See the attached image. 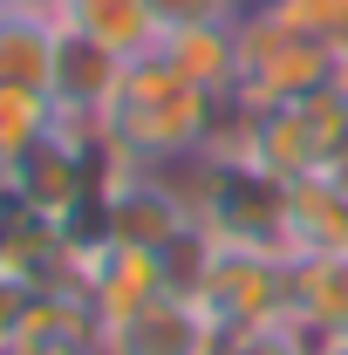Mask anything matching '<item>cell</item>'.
Wrapping results in <instances>:
<instances>
[{"mask_svg":"<svg viewBox=\"0 0 348 355\" xmlns=\"http://www.w3.org/2000/svg\"><path fill=\"white\" fill-rule=\"evenodd\" d=\"M212 116H218V96L184 83L150 48V55H130V69L116 83V103L103 110V150H116L137 171H177V164H191L205 150Z\"/></svg>","mask_w":348,"mask_h":355,"instance_id":"6da1fadb","label":"cell"},{"mask_svg":"<svg viewBox=\"0 0 348 355\" xmlns=\"http://www.w3.org/2000/svg\"><path fill=\"white\" fill-rule=\"evenodd\" d=\"M232 35H239V103H253V110H273V103H294V96H314V89H328V69H335V48L301 35L294 21H280L266 0H253L239 21H232Z\"/></svg>","mask_w":348,"mask_h":355,"instance_id":"7a4b0ae2","label":"cell"},{"mask_svg":"<svg viewBox=\"0 0 348 355\" xmlns=\"http://www.w3.org/2000/svg\"><path fill=\"white\" fill-rule=\"evenodd\" d=\"M253 164H266L273 178H314L348 164V96L314 89L294 103L260 110V137H253Z\"/></svg>","mask_w":348,"mask_h":355,"instance_id":"3957f363","label":"cell"},{"mask_svg":"<svg viewBox=\"0 0 348 355\" xmlns=\"http://www.w3.org/2000/svg\"><path fill=\"white\" fill-rule=\"evenodd\" d=\"M191 301L212 314L218 335L287 328V260H273V253H239V246H212V260L198 273Z\"/></svg>","mask_w":348,"mask_h":355,"instance_id":"277c9868","label":"cell"},{"mask_svg":"<svg viewBox=\"0 0 348 355\" xmlns=\"http://www.w3.org/2000/svg\"><path fill=\"white\" fill-rule=\"evenodd\" d=\"M69 260H76V287L89 294V308L103 314V321L137 314L143 301L171 294L164 253H143V246H116V239H103V246H69Z\"/></svg>","mask_w":348,"mask_h":355,"instance_id":"5b68a950","label":"cell"},{"mask_svg":"<svg viewBox=\"0 0 348 355\" xmlns=\"http://www.w3.org/2000/svg\"><path fill=\"white\" fill-rule=\"evenodd\" d=\"M218 328L191 294H157L137 314L103 321V355H212Z\"/></svg>","mask_w":348,"mask_h":355,"instance_id":"8992f818","label":"cell"},{"mask_svg":"<svg viewBox=\"0 0 348 355\" xmlns=\"http://www.w3.org/2000/svg\"><path fill=\"white\" fill-rule=\"evenodd\" d=\"M0 273L21 287H76V260H69V232L35 205H21L0 184Z\"/></svg>","mask_w":348,"mask_h":355,"instance_id":"52a82bcc","label":"cell"},{"mask_svg":"<svg viewBox=\"0 0 348 355\" xmlns=\"http://www.w3.org/2000/svg\"><path fill=\"white\" fill-rule=\"evenodd\" d=\"M0 355H103V314L82 287H35Z\"/></svg>","mask_w":348,"mask_h":355,"instance_id":"ba28073f","label":"cell"},{"mask_svg":"<svg viewBox=\"0 0 348 355\" xmlns=\"http://www.w3.org/2000/svg\"><path fill=\"white\" fill-rule=\"evenodd\" d=\"M287 253L294 260L348 253V171H314L287 184Z\"/></svg>","mask_w":348,"mask_h":355,"instance_id":"9c48e42d","label":"cell"},{"mask_svg":"<svg viewBox=\"0 0 348 355\" xmlns=\"http://www.w3.org/2000/svg\"><path fill=\"white\" fill-rule=\"evenodd\" d=\"M287 328L314 349L348 335V253L328 260H287Z\"/></svg>","mask_w":348,"mask_h":355,"instance_id":"30bf717a","label":"cell"},{"mask_svg":"<svg viewBox=\"0 0 348 355\" xmlns=\"http://www.w3.org/2000/svg\"><path fill=\"white\" fill-rule=\"evenodd\" d=\"M55 42H62V21H48L35 7H0V89H42L48 96Z\"/></svg>","mask_w":348,"mask_h":355,"instance_id":"8fae6325","label":"cell"},{"mask_svg":"<svg viewBox=\"0 0 348 355\" xmlns=\"http://www.w3.org/2000/svg\"><path fill=\"white\" fill-rule=\"evenodd\" d=\"M157 55L184 83H198L205 96H232L239 89V35H232V21L225 28H171L157 42Z\"/></svg>","mask_w":348,"mask_h":355,"instance_id":"7c38bea8","label":"cell"},{"mask_svg":"<svg viewBox=\"0 0 348 355\" xmlns=\"http://www.w3.org/2000/svg\"><path fill=\"white\" fill-rule=\"evenodd\" d=\"M62 28H82L89 42L116 48V55H150V48L164 42L150 0H69L62 7Z\"/></svg>","mask_w":348,"mask_h":355,"instance_id":"4fadbf2b","label":"cell"},{"mask_svg":"<svg viewBox=\"0 0 348 355\" xmlns=\"http://www.w3.org/2000/svg\"><path fill=\"white\" fill-rule=\"evenodd\" d=\"M48 130H55V96H42V89H0V178L14 171Z\"/></svg>","mask_w":348,"mask_h":355,"instance_id":"5bb4252c","label":"cell"},{"mask_svg":"<svg viewBox=\"0 0 348 355\" xmlns=\"http://www.w3.org/2000/svg\"><path fill=\"white\" fill-rule=\"evenodd\" d=\"M280 21H294L301 35H314V42L342 48L348 42V0H266Z\"/></svg>","mask_w":348,"mask_h":355,"instance_id":"9a60e30c","label":"cell"},{"mask_svg":"<svg viewBox=\"0 0 348 355\" xmlns=\"http://www.w3.org/2000/svg\"><path fill=\"white\" fill-rule=\"evenodd\" d=\"M253 0H150V14H157V28L171 35V28H225V21H239Z\"/></svg>","mask_w":348,"mask_h":355,"instance_id":"2e32d148","label":"cell"},{"mask_svg":"<svg viewBox=\"0 0 348 355\" xmlns=\"http://www.w3.org/2000/svg\"><path fill=\"white\" fill-rule=\"evenodd\" d=\"M28 294H35V287H21V280L0 273V349L14 342V321H21V308H28Z\"/></svg>","mask_w":348,"mask_h":355,"instance_id":"e0dca14e","label":"cell"},{"mask_svg":"<svg viewBox=\"0 0 348 355\" xmlns=\"http://www.w3.org/2000/svg\"><path fill=\"white\" fill-rule=\"evenodd\" d=\"M328 89H335V96H348V42L335 48V69H328Z\"/></svg>","mask_w":348,"mask_h":355,"instance_id":"ac0fdd59","label":"cell"},{"mask_svg":"<svg viewBox=\"0 0 348 355\" xmlns=\"http://www.w3.org/2000/svg\"><path fill=\"white\" fill-rule=\"evenodd\" d=\"M0 7H35V14H48V21H62L69 0H0Z\"/></svg>","mask_w":348,"mask_h":355,"instance_id":"d6986e66","label":"cell"},{"mask_svg":"<svg viewBox=\"0 0 348 355\" xmlns=\"http://www.w3.org/2000/svg\"><path fill=\"white\" fill-rule=\"evenodd\" d=\"M342 171H348V164H342Z\"/></svg>","mask_w":348,"mask_h":355,"instance_id":"ffe728a7","label":"cell"}]
</instances>
